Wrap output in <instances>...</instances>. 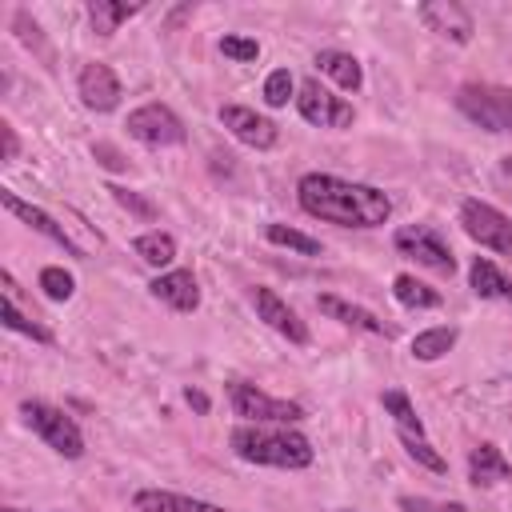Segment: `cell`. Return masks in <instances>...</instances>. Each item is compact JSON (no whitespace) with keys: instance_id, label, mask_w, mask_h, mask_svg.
I'll return each instance as SVG.
<instances>
[{"instance_id":"cell-12","label":"cell","mask_w":512,"mask_h":512,"mask_svg":"<svg viewBox=\"0 0 512 512\" xmlns=\"http://www.w3.org/2000/svg\"><path fill=\"white\" fill-rule=\"evenodd\" d=\"M252 308H256V316L272 328V332H280L288 344H296V348H304L312 336H308V324L296 316V308H288L272 288H252Z\"/></svg>"},{"instance_id":"cell-1","label":"cell","mask_w":512,"mask_h":512,"mask_svg":"<svg viewBox=\"0 0 512 512\" xmlns=\"http://www.w3.org/2000/svg\"><path fill=\"white\" fill-rule=\"evenodd\" d=\"M296 200L308 216L336 228H380L392 216L388 192L356 180H340L332 172H304L296 180Z\"/></svg>"},{"instance_id":"cell-9","label":"cell","mask_w":512,"mask_h":512,"mask_svg":"<svg viewBox=\"0 0 512 512\" xmlns=\"http://www.w3.org/2000/svg\"><path fill=\"white\" fill-rule=\"evenodd\" d=\"M460 228L488 252H512V216H504L488 200H464L460 204Z\"/></svg>"},{"instance_id":"cell-20","label":"cell","mask_w":512,"mask_h":512,"mask_svg":"<svg viewBox=\"0 0 512 512\" xmlns=\"http://www.w3.org/2000/svg\"><path fill=\"white\" fill-rule=\"evenodd\" d=\"M316 68H320L336 88H344V92H356V88L364 84V68H360V60H356L352 52L324 48V52H316Z\"/></svg>"},{"instance_id":"cell-3","label":"cell","mask_w":512,"mask_h":512,"mask_svg":"<svg viewBox=\"0 0 512 512\" xmlns=\"http://www.w3.org/2000/svg\"><path fill=\"white\" fill-rule=\"evenodd\" d=\"M20 416L56 456H64V460H80L84 456V432L64 408H56L48 400H20Z\"/></svg>"},{"instance_id":"cell-30","label":"cell","mask_w":512,"mask_h":512,"mask_svg":"<svg viewBox=\"0 0 512 512\" xmlns=\"http://www.w3.org/2000/svg\"><path fill=\"white\" fill-rule=\"evenodd\" d=\"M292 88H296L292 72H288V68H272L268 80H264V104H268V108H284V104L292 100Z\"/></svg>"},{"instance_id":"cell-17","label":"cell","mask_w":512,"mask_h":512,"mask_svg":"<svg viewBox=\"0 0 512 512\" xmlns=\"http://www.w3.org/2000/svg\"><path fill=\"white\" fill-rule=\"evenodd\" d=\"M468 480H472L476 488L504 484V480H512V464H508V456H504L492 440H484V444H476V448L468 452Z\"/></svg>"},{"instance_id":"cell-32","label":"cell","mask_w":512,"mask_h":512,"mask_svg":"<svg viewBox=\"0 0 512 512\" xmlns=\"http://www.w3.org/2000/svg\"><path fill=\"white\" fill-rule=\"evenodd\" d=\"M220 52L228 60H236V64H252L260 56V44L252 36H220Z\"/></svg>"},{"instance_id":"cell-16","label":"cell","mask_w":512,"mask_h":512,"mask_svg":"<svg viewBox=\"0 0 512 512\" xmlns=\"http://www.w3.org/2000/svg\"><path fill=\"white\" fill-rule=\"evenodd\" d=\"M148 292H152L160 304H168L172 312H196V308H200V284H196V276H192L188 268L160 272V276L148 284Z\"/></svg>"},{"instance_id":"cell-29","label":"cell","mask_w":512,"mask_h":512,"mask_svg":"<svg viewBox=\"0 0 512 512\" xmlns=\"http://www.w3.org/2000/svg\"><path fill=\"white\" fill-rule=\"evenodd\" d=\"M40 292H44L48 300L64 304V300H72L76 280H72V272H64L60 264H48V268H40Z\"/></svg>"},{"instance_id":"cell-19","label":"cell","mask_w":512,"mask_h":512,"mask_svg":"<svg viewBox=\"0 0 512 512\" xmlns=\"http://www.w3.org/2000/svg\"><path fill=\"white\" fill-rule=\"evenodd\" d=\"M468 284H472V292L480 300H504V304H512V276H504L488 256H472Z\"/></svg>"},{"instance_id":"cell-10","label":"cell","mask_w":512,"mask_h":512,"mask_svg":"<svg viewBox=\"0 0 512 512\" xmlns=\"http://www.w3.org/2000/svg\"><path fill=\"white\" fill-rule=\"evenodd\" d=\"M220 124H224L240 144H248V148H256V152H268V148H276V140H280V128H276L268 116H260L256 108H248V104H224V108H220Z\"/></svg>"},{"instance_id":"cell-33","label":"cell","mask_w":512,"mask_h":512,"mask_svg":"<svg viewBox=\"0 0 512 512\" xmlns=\"http://www.w3.org/2000/svg\"><path fill=\"white\" fill-rule=\"evenodd\" d=\"M400 512H468L460 500H428V496H400Z\"/></svg>"},{"instance_id":"cell-38","label":"cell","mask_w":512,"mask_h":512,"mask_svg":"<svg viewBox=\"0 0 512 512\" xmlns=\"http://www.w3.org/2000/svg\"><path fill=\"white\" fill-rule=\"evenodd\" d=\"M500 172H504V176H512V152H508V156H500Z\"/></svg>"},{"instance_id":"cell-26","label":"cell","mask_w":512,"mask_h":512,"mask_svg":"<svg viewBox=\"0 0 512 512\" xmlns=\"http://www.w3.org/2000/svg\"><path fill=\"white\" fill-rule=\"evenodd\" d=\"M264 236H268V244L292 248V252H300V256H320V252H324L316 236H308V232H300V228H288V224H280V220L264 224Z\"/></svg>"},{"instance_id":"cell-28","label":"cell","mask_w":512,"mask_h":512,"mask_svg":"<svg viewBox=\"0 0 512 512\" xmlns=\"http://www.w3.org/2000/svg\"><path fill=\"white\" fill-rule=\"evenodd\" d=\"M400 444H404V452L420 464V468H428V472H436V476H444L448 472V460L424 440V436H408V432H400Z\"/></svg>"},{"instance_id":"cell-2","label":"cell","mask_w":512,"mask_h":512,"mask_svg":"<svg viewBox=\"0 0 512 512\" xmlns=\"http://www.w3.org/2000/svg\"><path fill=\"white\" fill-rule=\"evenodd\" d=\"M228 444L244 464H264V468L300 472L316 460L312 440L288 424H240V428H232Z\"/></svg>"},{"instance_id":"cell-21","label":"cell","mask_w":512,"mask_h":512,"mask_svg":"<svg viewBox=\"0 0 512 512\" xmlns=\"http://www.w3.org/2000/svg\"><path fill=\"white\" fill-rule=\"evenodd\" d=\"M132 252H136L148 268H168V264L176 260V240H172V232L152 228V232H140V236L132 240Z\"/></svg>"},{"instance_id":"cell-15","label":"cell","mask_w":512,"mask_h":512,"mask_svg":"<svg viewBox=\"0 0 512 512\" xmlns=\"http://www.w3.org/2000/svg\"><path fill=\"white\" fill-rule=\"evenodd\" d=\"M316 308H320L328 320L344 324V328H360V332H368V336H384V340L396 336V328L384 324L376 312H368V308H360V304H352V300H344V296H336V292H320V296H316Z\"/></svg>"},{"instance_id":"cell-34","label":"cell","mask_w":512,"mask_h":512,"mask_svg":"<svg viewBox=\"0 0 512 512\" xmlns=\"http://www.w3.org/2000/svg\"><path fill=\"white\" fill-rule=\"evenodd\" d=\"M16 32H20V40H24L28 48H40V24L28 16V8L16 12Z\"/></svg>"},{"instance_id":"cell-40","label":"cell","mask_w":512,"mask_h":512,"mask_svg":"<svg viewBox=\"0 0 512 512\" xmlns=\"http://www.w3.org/2000/svg\"><path fill=\"white\" fill-rule=\"evenodd\" d=\"M4 512H20V508H4Z\"/></svg>"},{"instance_id":"cell-35","label":"cell","mask_w":512,"mask_h":512,"mask_svg":"<svg viewBox=\"0 0 512 512\" xmlns=\"http://www.w3.org/2000/svg\"><path fill=\"white\" fill-rule=\"evenodd\" d=\"M92 156H96L104 168H112V172H120V168L128 164V160H124V156H120L112 144H104V140H100V144H92Z\"/></svg>"},{"instance_id":"cell-37","label":"cell","mask_w":512,"mask_h":512,"mask_svg":"<svg viewBox=\"0 0 512 512\" xmlns=\"http://www.w3.org/2000/svg\"><path fill=\"white\" fill-rule=\"evenodd\" d=\"M184 400H188V408H196V412H208V396H204L200 388H184Z\"/></svg>"},{"instance_id":"cell-14","label":"cell","mask_w":512,"mask_h":512,"mask_svg":"<svg viewBox=\"0 0 512 512\" xmlns=\"http://www.w3.org/2000/svg\"><path fill=\"white\" fill-rule=\"evenodd\" d=\"M76 92H80L84 108H92V112H112V108L120 104V96H124L120 76H116L108 64H100V60H92V64L80 68V76H76Z\"/></svg>"},{"instance_id":"cell-6","label":"cell","mask_w":512,"mask_h":512,"mask_svg":"<svg viewBox=\"0 0 512 512\" xmlns=\"http://www.w3.org/2000/svg\"><path fill=\"white\" fill-rule=\"evenodd\" d=\"M124 128H128L132 140H140V144H148V148H172V144H184V140H188L184 120H180L168 104H160V100L132 108L128 120H124Z\"/></svg>"},{"instance_id":"cell-24","label":"cell","mask_w":512,"mask_h":512,"mask_svg":"<svg viewBox=\"0 0 512 512\" xmlns=\"http://www.w3.org/2000/svg\"><path fill=\"white\" fill-rule=\"evenodd\" d=\"M392 296H396V304H404V308H440V300H444L432 284H424V280H416V276H408V272H400V276L392 280Z\"/></svg>"},{"instance_id":"cell-18","label":"cell","mask_w":512,"mask_h":512,"mask_svg":"<svg viewBox=\"0 0 512 512\" xmlns=\"http://www.w3.org/2000/svg\"><path fill=\"white\" fill-rule=\"evenodd\" d=\"M136 512H228L212 500H196V496H180V492H164V488H140L132 496Z\"/></svg>"},{"instance_id":"cell-11","label":"cell","mask_w":512,"mask_h":512,"mask_svg":"<svg viewBox=\"0 0 512 512\" xmlns=\"http://www.w3.org/2000/svg\"><path fill=\"white\" fill-rule=\"evenodd\" d=\"M416 16H420V24L428 32H436V36H444L452 44H468L472 32H476L472 12L464 4H456V0H428V4L416 8Z\"/></svg>"},{"instance_id":"cell-4","label":"cell","mask_w":512,"mask_h":512,"mask_svg":"<svg viewBox=\"0 0 512 512\" xmlns=\"http://www.w3.org/2000/svg\"><path fill=\"white\" fill-rule=\"evenodd\" d=\"M456 108L484 132H512V88L508 84H460L456 88Z\"/></svg>"},{"instance_id":"cell-7","label":"cell","mask_w":512,"mask_h":512,"mask_svg":"<svg viewBox=\"0 0 512 512\" xmlns=\"http://www.w3.org/2000/svg\"><path fill=\"white\" fill-rule=\"evenodd\" d=\"M392 244H396L400 256H412L416 264H424V268H432L440 276H452L456 272V256H452L448 240L436 228H428V224H404V228H396L392 232Z\"/></svg>"},{"instance_id":"cell-22","label":"cell","mask_w":512,"mask_h":512,"mask_svg":"<svg viewBox=\"0 0 512 512\" xmlns=\"http://www.w3.org/2000/svg\"><path fill=\"white\" fill-rule=\"evenodd\" d=\"M456 328L452 324H436V328H424V332H416L412 336V356L416 360H424V364H432V360H440V356H448L452 348H456Z\"/></svg>"},{"instance_id":"cell-13","label":"cell","mask_w":512,"mask_h":512,"mask_svg":"<svg viewBox=\"0 0 512 512\" xmlns=\"http://www.w3.org/2000/svg\"><path fill=\"white\" fill-rule=\"evenodd\" d=\"M0 204H4V212H12V216H16L20 224H28L32 232H40L44 240H52V244H60V248H64L68 256H84V252H80V244H76V240L68 236V228H64L60 220H52V216H48L44 208H36V204H28V200H20V196H16V192H8V188L0 192Z\"/></svg>"},{"instance_id":"cell-8","label":"cell","mask_w":512,"mask_h":512,"mask_svg":"<svg viewBox=\"0 0 512 512\" xmlns=\"http://www.w3.org/2000/svg\"><path fill=\"white\" fill-rule=\"evenodd\" d=\"M296 112L316 128H352V120H356L352 104L344 96H336L332 88H324L316 76H308L296 88Z\"/></svg>"},{"instance_id":"cell-36","label":"cell","mask_w":512,"mask_h":512,"mask_svg":"<svg viewBox=\"0 0 512 512\" xmlns=\"http://www.w3.org/2000/svg\"><path fill=\"white\" fill-rule=\"evenodd\" d=\"M0 136H4V160H16L20 156V136L12 124H0Z\"/></svg>"},{"instance_id":"cell-25","label":"cell","mask_w":512,"mask_h":512,"mask_svg":"<svg viewBox=\"0 0 512 512\" xmlns=\"http://www.w3.org/2000/svg\"><path fill=\"white\" fill-rule=\"evenodd\" d=\"M380 404H384V412L396 420V432L424 436V420L416 416V408H412V400H408V392H404V388H388V392L380 396Z\"/></svg>"},{"instance_id":"cell-23","label":"cell","mask_w":512,"mask_h":512,"mask_svg":"<svg viewBox=\"0 0 512 512\" xmlns=\"http://www.w3.org/2000/svg\"><path fill=\"white\" fill-rule=\"evenodd\" d=\"M136 12H140V4H116V0H92L88 4V20H92V32L96 36H112Z\"/></svg>"},{"instance_id":"cell-39","label":"cell","mask_w":512,"mask_h":512,"mask_svg":"<svg viewBox=\"0 0 512 512\" xmlns=\"http://www.w3.org/2000/svg\"><path fill=\"white\" fill-rule=\"evenodd\" d=\"M332 512H352V508H332Z\"/></svg>"},{"instance_id":"cell-27","label":"cell","mask_w":512,"mask_h":512,"mask_svg":"<svg viewBox=\"0 0 512 512\" xmlns=\"http://www.w3.org/2000/svg\"><path fill=\"white\" fill-rule=\"evenodd\" d=\"M0 324H4L8 332H20V336L36 340V344H52V340H56V336H52V328H44V324L28 320V316L16 308V300H12V296H4V304H0Z\"/></svg>"},{"instance_id":"cell-5","label":"cell","mask_w":512,"mask_h":512,"mask_svg":"<svg viewBox=\"0 0 512 512\" xmlns=\"http://www.w3.org/2000/svg\"><path fill=\"white\" fill-rule=\"evenodd\" d=\"M228 404L244 424H296V420H304V404L268 396L264 388H256L248 380L228 384Z\"/></svg>"},{"instance_id":"cell-31","label":"cell","mask_w":512,"mask_h":512,"mask_svg":"<svg viewBox=\"0 0 512 512\" xmlns=\"http://www.w3.org/2000/svg\"><path fill=\"white\" fill-rule=\"evenodd\" d=\"M108 192H112V200L128 212V216H140V220H156V204L148 200V196H140V192H132V188H120V184H108Z\"/></svg>"}]
</instances>
